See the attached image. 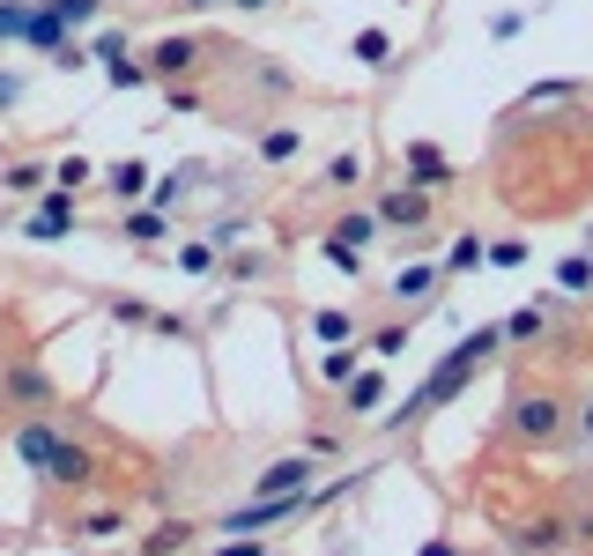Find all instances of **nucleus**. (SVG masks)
Segmentation results:
<instances>
[{"label": "nucleus", "mask_w": 593, "mask_h": 556, "mask_svg": "<svg viewBox=\"0 0 593 556\" xmlns=\"http://www.w3.org/2000/svg\"><path fill=\"white\" fill-rule=\"evenodd\" d=\"M497 342H505V327H475L467 342H453V349H445V364H438V371H430V379L416 386V393H408L393 416H386V430H408V424H424L430 408H445V401H453V393L475 379V364H482V356H490Z\"/></svg>", "instance_id": "obj_1"}, {"label": "nucleus", "mask_w": 593, "mask_h": 556, "mask_svg": "<svg viewBox=\"0 0 593 556\" xmlns=\"http://www.w3.org/2000/svg\"><path fill=\"white\" fill-rule=\"evenodd\" d=\"M97 8H104V0H52V8H30V30H23V38L45 45V52H60V45H67V30H75V23H89Z\"/></svg>", "instance_id": "obj_2"}, {"label": "nucleus", "mask_w": 593, "mask_h": 556, "mask_svg": "<svg viewBox=\"0 0 593 556\" xmlns=\"http://www.w3.org/2000/svg\"><path fill=\"white\" fill-rule=\"evenodd\" d=\"M512 430H519L527 445H550L556 430H564V408H556V393H519V401H512Z\"/></svg>", "instance_id": "obj_3"}, {"label": "nucleus", "mask_w": 593, "mask_h": 556, "mask_svg": "<svg viewBox=\"0 0 593 556\" xmlns=\"http://www.w3.org/2000/svg\"><path fill=\"white\" fill-rule=\"evenodd\" d=\"M253 497H312V453H290L253 475Z\"/></svg>", "instance_id": "obj_4"}, {"label": "nucleus", "mask_w": 593, "mask_h": 556, "mask_svg": "<svg viewBox=\"0 0 593 556\" xmlns=\"http://www.w3.org/2000/svg\"><path fill=\"white\" fill-rule=\"evenodd\" d=\"M371 215H379L386 230H408V238H416V230L430 223V193H424V186H393V193H386Z\"/></svg>", "instance_id": "obj_5"}, {"label": "nucleus", "mask_w": 593, "mask_h": 556, "mask_svg": "<svg viewBox=\"0 0 593 556\" xmlns=\"http://www.w3.org/2000/svg\"><path fill=\"white\" fill-rule=\"evenodd\" d=\"M401 164H408V186H424V193L453 186V156H445L438 141H408V149H401Z\"/></svg>", "instance_id": "obj_6"}, {"label": "nucleus", "mask_w": 593, "mask_h": 556, "mask_svg": "<svg viewBox=\"0 0 593 556\" xmlns=\"http://www.w3.org/2000/svg\"><path fill=\"white\" fill-rule=\"evenodd\" d=\"M304 505H312V497H253L245 513H230L223 527H230V534H260V527H282V519H296Z\"/></svg>", "instance_id": "obj_7"}, {"label": "nucleus", "mask_w": 593, "mask_h": 556, "mask_svg": "<svg viewBox=\"0 0 593 556\" xmlns=\"http://www.w3.org/2000/svg\"><path fill=\"white\" fill-rule=\"evenodd\" d=\"M67 230H75V193H67V186H52V193L38 201V215H30V238H38V245H60Z\"/></svg>", "instance_id": "obj_8"}, {"label": "nucleus", "mask_w": 593, "mask_h": 556, "mask_svg": "<svg viewBox=\"0 0 593 556\" xmlns=\"http://www.w3.org/2000/svg\"><path fill=\"white\" fill-rule=\"evenodd\" d=\"M564 534H571L564 519H527V527H512V549H519V556H556V549H564Z\"/></svg>", "instance_id": "obj_9"}, {"label": "nucleus", "mask_w": 593, "mask_h": 556, "mask_svg": "<svg viewBox=\"0 0 593 556\" xmlns=\"http://www.w3.org/2000/svg\"><path fill=\"white\" fill-rule=\"evenodd\" d=\"M52 482H60V490H83V482H97V460H89V445H67V438H60V453H52Z\"/></svg>", "instance_id": "obj_10"}, {"label": "nucleus", "mask_w": 593, "mask_h": 556, "mask_svg": "<svg viewBox=\"0 0 593 556\" xmlns=\"http://www.w3.org/2000/svg\"><path fill=\"white\" fill-rule=\"evenodd\" d=\"M97 60H104L112 89H141V83H149V60H127V45H119V38H104V45H97Z\"/></svg>", "instance_id": "obj_11"}, {"label": "nucleus", "mask_w": 593, "mask_h": 556, "mask_svg": "<svg viewBox=\"0 0 593 556\" xmlns=\"http://www.w3.org/2000/svg\"><path fill=\"white\" fill-rule=\"evenodd\" d=\"M193 60H201V45H193V38H164L156 52H149V75H164V83H178V75H186Z\"/></svg>", "instance_id": "obj_12"}, {"label": "nucleus", "mask_w": 593, "mask_h": 556, "mask_svg": "<svg viewBox=\"0 0 593 556\" xmlns=\"http://www.w3.org/2000/svg\"><path fill=\"white\" fill-rule=\"evenodd\" d=\"M15 453L45 475V468H52V453H60V430H52V424H23V430H15Z\"/></svg>", "instance_id": "obj_13"}, {"label": "nucleus", "mask_w": 593, "mask_h": 556, "mask_svg": "<svg viewBox=\"0 0 593 556\" xmlns=\"http://www.w3.org/2000/svg\"><path fill=\"white\" fill-rule=\"evenodd\" d=\"M430 282H438V267H401V275H393V298H401V304H416V312H424Z\"/></svg>", "instance_id": "obj_14"}, {"label": "nucleus", "mask_w": 593, "mask_h": 556, "mask_svg": "<svg viewBox=\"0 0 593 556\" xmlns=\"http://www.w3.org/2000/svg\"><path fill=\"white\" fill-rule=\"evenodd\" d=\"M341 393H349V416H364V408H379V401H386V379H379V371H356Z\"/></svg>", "instance_id": "obj_15"}, {"label": "nucleus", "mask_w": 593, "mask_h": 556, "mask_svg": "<svg viewBox=\"0 0 593 556\" xmlns=\"http://www.w3.org/2000/svg\"><path fill=\"white\" fill-rule=\"evenodd\" d=\"M349 52H356L371 75H379V67H393V38H386V30H356V45H349Z\"/></svg>", "instance_id": "obj_16"}, {"label": "nucleus", "mask_w": 593, "mask_h": 556, "mask_svg": "<svg viewBox=\"0 0 593 556\" xmlns=\"http://www.w3.org/2000/svg\"><path fill=\"white\" fill-rule=\"evenodd\" d=\"M104 186H112V193H119V201H141V193H149V164H112V178H104Z\"/></svg>", "instance_id": "obj_17"}, {"label": "nucleus", "mask_w": 593, "mask_h": 556, "mask_svg": "<svg viewBox=\"0 0 593 556\" xmlns=\"http://www.w3.org/2000/svg\"><path fill=\"white\" fill-rule=\"evenodd\" d=\"M296 149H304V134H296V127H267V134H260V156H267V164H290Z\"/></svg>", "instance_id": "obj_18"}, {"label": "nucleus", "mask_w": 593, "mask_h": 556, "mask_svg": "<svg viewBox=\"0 0 593 556\" xmlns=\"http://www.w3.org/2000/svg\"><path fill=\"white\" fill-rule=\"evenodd\" d=\"M112 534H127V513H89V519H75V542H112Z\"/></svg>", "instance_id": "obj_19"}, {"label": "nucleus", "mask_w": 593, "mask_h": 556, "mask_svg": "<svg viewBox=\"0 0 593 556\" xmlns=\"http://www.w3.org/2000/svg\"><path fill=\"white\" fill-rule=\"evenodd\" d=\"M186 534H193L186 519H164L156 534H141V556H171V549H186Z\"/></svg>", "instance_id": "obj_20"}, {"label": "nucleus", "mask_w": 593, "mask_h": 556, "mask_svg": "<svg viewBox=\"0 0 593 556\" xmlns=\"http://www.w3.org/2000/svg\"><path fill=\"white\" fill-rule=\"evenodd\" d=\"M542 327H550V304H527V312H512V319H505V342H534Z\"/></svg>", "instance_id": "obj_21"}, {"label": "nucleus", "mask_w": 593, "mask_h": 556, "mask_svg": "<svg viewBox=\"0 0 593 556\" xmlns=\"http://www.w3.org/2000/svg\"><path fill=\"white\" fill-rule=\"evenodd\" d=\"M312 327H319V342H327V349H341V342H349V334H356V319H349L341 304H327V312H319Z\"/></svg>", "instance_id": "obj_22"}, {"label": "nucleus", "mask_w": 593, "mask_h": 556, "mask_svg": "<svg viewBox=\"0 0 593 556\" xmlns=\"http://www.w3.org/2000/svg\"><path fill=\"white\" fill-rule=\"evenodd\" d=\"M8 393H15V401H45L52 386H45V371H38V364H15V371H8Z\"/></svg>", "instance_id": "obj_23"}, {"label": "nucleus", "mask_w": 593, "mask_h": 556, "mask_svg": "<svg viewBox=\"0 0 593 556\" xmlns=\"http://www.w3.org/2000/svg\"><path fill=\"white\" fill-rule=\"evenodd\" d=\"M119 238H141V245H149V238H164V208H134L127 223H119Z\"/></svg>", "instance_id": "obj_24"}, {"label": "nucleus", "mask_w": 593, "mask_h": 556, "mask_svg": "<svg viewBox=\"0 0 593 556\" xmlns=\"http://www.w3.org/2000/svg\"><path fill=\"white\" fill-rule=\"evenodd\" d=\"M319 379H327V386H349V379H356V349H349V342H341V349H327Z\"/></svg>", "instance_id": "obj_25"}, {"label": "nucleus", "mask_w": 593, "mask_h": 556, "mask_svg": "<svg viewBox=\"0 0 593 556\" xmlns=\"http://www.w3.org/2000/svg\"><path fill=\"white\" fill-rule=\"evenodd\" d=\"M45 178H52L45 164H8V172H0V186H8V193H38Z\"/></svg>", "instance_id": "obj_26"}, {"label": "nucleus", "mask_w": 593, "mask_h": 556, "mask_svg": "<svg viewBox=\"0 0 593 556\" xmlns=\"http://www.w3.org/2000/svg\"><path fill=\"white\" fill-rule=\"evenodd\" d=\"M556 282H564V290H593V253H571L556 267Z\"/></svg>", "instance_id": "obj_27"}, {"label": "nucleus", "mask_w": 593, "mask_h": 556, "mask_svg": "<svg viewBox=\"0 0 593 556\" xmlns=\"http://www.w3.org/2000/svg\"><path fill=\"white\" fill-rule=\"evenodd\" d=\"M482 260H490V245H482V238H475V230H467L460 245H453V253H445V267H453V275H460V267H482Z\"/></svg>", "instance_id": "obj_28"}, {"label": "nucleus", "mask_w": 593, "mask_h": 556, "mask_svg": "<svg viewBox=\"0 0 593 556\" xmlns=\"http://www.w3.org/2000/svg\"><path fill=\"white\" fill-rule=\"evenodd\" d=\"M379 230H386L379 215H341V223H335V238H356V245H371Z\"/></svg>", "instance_id": "obj_29"}, {"label": "nucleus", "mask_w": 593, "mask_h": 556, "mask_svg": "<svg viewBox=\"0 0 593 556\" xmlns=\"http://www.w3.org/2000/svg\"><path fill=\"white\" fill-rule=\"evenodd\" d=\"M327 260H335L341 275H364V245H349V238H327Z\"/></svg>", "instance_id": "obj_30"}, {"label": "nucleus", "mask_w": 593, "mask_h": 556, "mask_svg": "<svg viewBox=\"0 0 593 556\" xmlns=\"http://www.w3.org/2000/svg\"><path fill=\"white\" fill-rule=\"evenodd\" d=\"M112 319H119V327H156V312H149L141 298H119V304H112Z\"/></svg>", "instance_id": "obj_31"}, {"label": "nucleus", "mask_w": 593, "mask_h": 556, "mask_svg": "<svg viewBox=\"0 0 593 556\" xmlns=\"http://www.w3.org/2000/svg\"><path fill=\"white\" fill-rule=\"evenodd\" d=\"M30 30V8L23 0H0V38H23Z\"/></svg>", "instance_id": "obj_32"}, {"label": "nucleus", "mask_w": 593, "mask_h": 556, "mask_svg": "<svg viewBox=\"0 0 593 556\" xmlns=\"http://www.w3.org/2000/svg\"><path fill=\"white\" fill-rule=\"evenodd\" d=\"M356 178H364V156H335V164H327V186H341V193H349Z\"/></svg>", "instance_id": "obj_33"}, {"label": "nucleus", "mask_w": 593, "mask_h": 556, "mask_svg": "<svg viewBox=\"0 0 593 556\" xmlns=\"http://www.w3.org/2000/svg\"><path fill=\"white\" fill-rule=\"evenodd\" d=\"M490 267H527V238H497V245H490Z\"/></svg>", "instance_id": "obj_34"}, {"label": "nucleus", "mask_w": 593, "mask_h": 556, "mask_svg": "<svg viewBox=\"0 0 593 556\" xmlns=\"http://www.w3.org/2000/svg\"><path fill=\"white\" fill-rule=\"evenodd\" d=\"M52 178H60L67 193H75V186H89V156H60V172H52Z\"/></svg>", "instance_id": "obj_35"}, {"label": "nucleus", "mask_w": 593, "mask_h": 556, "mask_svg": "<svg viewBox=\"0 0 593 556\" xmlns=\"http://www.w3.org/2000/svg\"><path fill=\"white\" fill-rule=\"evenodd\" d=\"M209 260H215V245H178V267H186V275H209Z\"/></svg>", "instance_id": "obj_36"}, {"label": "nucleus", "mask_w": 593, "mask_h": 556, "mask_svg": "<svg viewBox=\"0 0 593 556\" xmlns=\"http://www.w3.org/2000/svg\"><path fill=\"white\" fill-rule=\"evenodd\" d=\"M52 60H60V75H75V67H89V52H83V45H75V38L60 45V52H52Z\"/></svg>", "instance_id": "obj_37"}, {"label": "nucleus", "mask_w": 593, "mask_h": 556, "mask_svg": "<svg viewBox=\"0 0 593 556\" xmlns=\"http://www.w3.org/2000/svg\"><path fill=\"white\" fill-rule=\"evenodd\" d=\"M371 349H379V356H401V349H408V327H386V334H379Z\"/></svg>", "instance_id": "obj_38"}, {"label": "nucleus", "mask_w": 593, "mask_h": 556, "mask_svg": "<svg viewBox=\"0 0 593 556\" xmlns=\"http://www.w3.org/2000/svg\"><path fill=\"white\" fill-rule=\"evenodd\" d=\"M215 556H267V549H260L253 534H245V542H223V549H215Z\"/></svg>", "instance_id": "obj_39"}, {"label": "nucleus", "mask_w": 593, "mask_h": 556, "mask_svg": "<svg viewBox=\"0 0 593 556\" xmlns=\"http://www.w3.org/2000/svg\"><path fill=\"white\" fill-rule=\"evenodd\" d=\"M15 97H23V83H15V75H0V112H8Z\"/></svg>", "instance_id": "obj_40"}, {"label": "nucleus", "mask_w": 593, "mask_h": 556, "mask_svg": "<svg viewBox=\"0 0 593 556\" xmlns=\"http://www.w3.org/2000/svg\"><path fill=\"white\" fill-rule=\"evenodd\" d=\"M416 556H460V542H424Z\"/></svg>", "instance_id": "obj_41"}, {"label": "nucleus", "mask_w": 593, "mask_h": 556, "mask_svg": "<svg viewBox=\"0 0 593 556\" xmlns=\"http://www.w3.org/2000/svg\"><path fill=\"white\" fill-rule=\"evenodd\" d=\"M579 424H586V438H593V401H586V408H579Z\"/></svg>", "instance_id": "obj_42"}, {"label": "nucleus", "mask_w": 593, "mask_h": 556, "mask_svg": "<svg viewBox=\"0 0 593 556\" xmlns=\"http://www.w3.org/2000/svg\"><path fill=\"white\" fill-rule=\"evenodd\" d=\"M238 8H275V0H238Z\"/></svg>", "instance_id": "obj_43"}, {"label": "nucleus", "mask_w": 593, "mask_h": 556, "mask_svg": "<svg viewBox=\"0 0 593 556\" xmlns=\"http://www.w3.org/2000/svg\"><path fill=\"white\" fill-rule=\"evenodd\" d=\"M186 8H215V0H186Z\"/></svg>", "instance_id": "obj_44"}]
</instances>
